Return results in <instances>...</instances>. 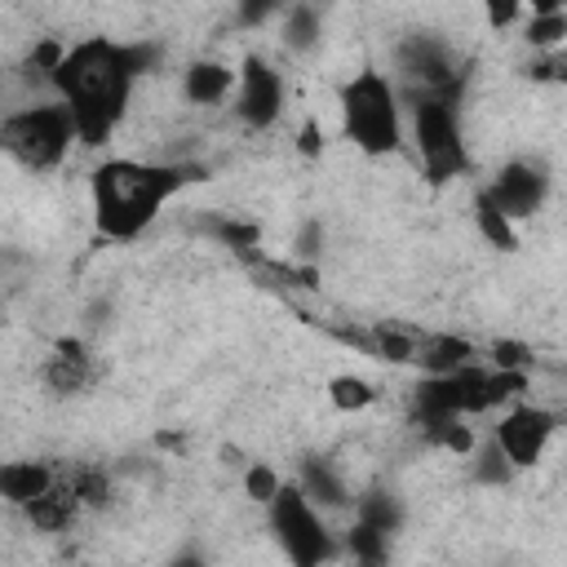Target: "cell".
Wrapping results in <instances>:
<instances>
[{
  "mask_svg": "<svg viewBox=\"0 0 567 567\" xmlns=\"http://www.w3.org/2000/svg\"><path fill=\"white\" fill-rule=\"evenodd\" d=\"M328 399L337 412H363L377 403V385L363 381V377H332L328 381Z\"/></svg>",
  "mask_w": 567,
  "mask_h": 567,
  "instance_id": "22",
  "label": "cell"
},
{
  "mask_svg": "<svg viewBox=\"0 0 567 567\" xmlns=\"http://www.w3.org/2000/svg\"><path fill=\"white\" fill-rule=\"evenodd\" d=\"M554 430H558V421H554V412H549V408L514 403V408L496 421L492 443L501 447V456H505L514 470H532V465L545 456V447H549Z\"/></svg>",
  "mask_w": 567,
  "mask_h": 567,
  "instance_id": "10",
  "label": "cell"
},
{
  "mask_svg": "<svg viewBox=\"0 0 567 567\" xmlns=\"http://www.w3.org/2000/svg\"><path fill=\"white\" fill-rule=\"evenodd\" d=\"M385 540H390L385 532H377V527H368V523H359V518H354V527H350V536H346V545H350V554H354L359 563H385V554H390Z\"/></svg>",
  "mask_w": 567,
  "mask_h": 567,
  "instance_id": "24",
  "label": "cell"
},
{
  "mask_svg": "<svg viewBox=\"0 0 567 567\" xmlns=\"http://www.w3.org/2000/svg\"><path fill=\"white\" fill-rule=\"evenodd\" d=\"M483 18H487V27L505 31L523 18V0H483Z\"/></svg>",
  "mask_w": 567,
  "mask_h": 567,
  "instance_id": "28",
  "label": "cell"
},
{
  "mask_svg": "<svg viewBox=\"0 0 567 567\" xmlns=\"http://www.w3.org/2000/svg\"><path fill=\"white\" fill-rule=\"evenodd\" d=\"M483 195H487L509 221L536 217V213L545 208V199H549V173H545L540 164H532V159H509V164L496 168V177L483 186Z\"/></svg>",
  "mask_w": 567,
  "mask_h": 567,
  "instance_id": "11",
  "label": "cell"
},
{
  "mask_svg": "<svg viewBox=\"0 0 567 567\" xmlns=\"http://www.w3.org/2000/svg\"><path fill=\"white\" fill-rule=\"evenodd\" d=\"M474 412H492L487 368L461 363L452 372H425V381L412 390V425L439 416H474Z\"/></svg>",
  "mask_w": 567,
  "mask_h": 567,
  "instance_id": "7",
  "label": "cell"
},
{
  "mask_svg": "<svg viewBox=\"0 0 567 567\" xmlns=\"http://www.w3.org/2000/svg\"><path fill=\"white\" fill-rule=\"evenodd\" d=\"M275 487H279V474H275L270 465H248V470H244V492H248V501L266 505V501L275 496Z\"/></svg>",
  "mask_w": 567,
  "mask_h": 567,
  "instance_id": "26",
  "label": "cell"
},
{
  "mask_svg": "<svg viewBox=\"0 0 567 567\" xmlns=\"http://www.w3.org/2000/svg\"><path fill=\"white\" fill-rule=\"evenodd\" d=\"M297 487H301L319 509H346V505H350V492H346L341 474H337V470H332V461H323V456L301 461Z\"/></svg>",
  "mask_w": 567,
  "mask_h": 567,
  "instance_id": "16",
  "label": "cell"
},
{
  "mask_svg": "<svg viewBox=\"0 0 567 567\" xmlns=\"http://www.w3.org/2000/svg\"><path fill=\"white\" fill-rule=\"evenodd\" d=\"M523 9H532V13H563V0H523Z\"/></svg>",
  "mask_w": 567,
  "mask_h": 567,
  "instance_id": "32",
  "label": "cell"
},
{
  "mask_svg": "<svg viewBox=\"0 0 567 567\" xmlns=\"http://www.w3.org/2000/svg\"><path fill=\"white\" fill-rule=\"evenodd\" d=\"M155 44H124L106 35L75 40L49 71L58 102L71 111L80 146H106L120 120L128 115L137 80L151 71Z\"/></svg>",
  "mask_w": 567,
  "mask_h": 567,
  "instance_id": "1",
  "label": "cell"
},
{
  "mask_svg": "<svg viewBox=\"0 0 567 567\" xmlns=\"http://www.w3.org/2000/svg\"><path fill=\"white\" fill-rule=\"evenodd\" d=\"M235 115L257 133L275 128L284 115V75L261 53H248L235 71Z\"/></svg>",
  "mask_w": 567,
  "mask_h": 567,
  "instance_id": "9",
  "label": "cell"
},
{
  "mask_svg": "<svg viewBox=\"0 0 567 567\" xmlns=\"http://www.w3.org/2000/svg\"><path fill=\"white\" fill-rule=\"evenodd\" d=\"M40 385L58 399H71V394H84L93 385V354L80 337H58L40 363Z\"/></svg>",
  "mask_w": 567,
  "mask_h": 567,
  "instance_id": "12",
  "label": "cell"
},
{
  "mask_svg": "<svg viewBox=\"0 0 567 567\" xmlns=\"http://www.w3.org/2000/svg\"><path fill=\"white\" fill-rule=\"evenodd\" d=\"M297 146H301V155H319V151H323V128H319L315 120H306V128H301Z\"/></svg>",
  "mask_w": 567,
  "mask_h": 567,
  "instance_id": "31",
  "label": "cell"
},
{
  "mask_svg": "<svg viewBox=\"0 0 567 567\" xmlns=\"http://www.w3.org/2000/svg\"><path fill=\"white\" fill-rule=\"evenodd\" d=\"M408 128L430 186H447L470 168V151L456 124V97H408Z\"/></svg>",
  "mask_w": 567,
  "mask_h": 567,
  "instance_id": "5",
  "label": "cell"
},
{
  "mask_svg": "<svg viewBox=\"0 0 567 567\" xmlns=\"http://www.w3.org/2000/svg\"><path fill=\"white\" fill-rule=\"evenodd\" d=\"M319 248H323V230H319V221H306V230L297 239V252L301 257H319Z\"/></svg>",
  "mask_w": 567,
  "mask_h": 567,
  "instance_id": "30",
  "label": "cell"
},
{
  "mask_svg": "<svg viewBox=\"0 0 567 567\" xmlns=\"http://www.w3.org/2000/svg\"><path fill=\"white\" fill-rule=\"evenodd\" d=\"M394 66H399L408 97H456L461 80H465L452 49L434 35H408L394 53Z\"/></svg>",
  "mask_w": 567,
  "mask_h": 567,
  "instance_id": "8",
  "label": "cell"
},
{
  "mask_svg": "<svg viewBox=\"0 0 567 567\" xmlns=\"http://www.w3.org/2000/svg\"><path fill=\"white\" fill-rule=\"evenodd\" d=\"M567 35V13H532V22L523 27V40L536 49V53H554Z\"/></svg>",
  "mask_w": 567,
  "mask_h": 567,
  "instance_id": "23",
  "label": "cell"
},
{
  "mask_svg": "<svg viewBox=\"0 0 567 567\" xmlns=\"http://www.w3.org/2000/svg\"><path fill=\"white\" fill-rule=\"evenodd\" d=\"M80 509H84V501L75 496V487H71L66 474H58L35 501L22 505V514H27V523H31L35 532H66V527L80 518Z\"/></svg>",
  "mask_w": 567,
  "mask_h": 567,
  "instance_id": "13",
  "label": "cell"
},
{
  "mask_svg": "<svg viewBox=\"0 0 567 567\" xmlns=\"http://www.w3.org/2000/svg\"><path fill=\"white\" fill-rule=\"evenodd\" d=\"M208 230H213L226 248H235V252H252V244H257V226H252V221H226V217H221V221H213Z\"/></svg>",
  "mask_w": 567,
  "mask_h": 567,
  "instance_id": "25",
  "label": "cell"
},
{
  "mask_svg": "<svg viewBox=\"0 0 567 567\" xmlns=\"http://www.w3.org/2000/svg\"><path fill=\"white\" fill-rule=\"evenodd\" d=\"M337 102H341V133L354 142V151L381 159L403 146V97L390 75L363 66L341 84Z\"/></svg>",
  "mask_w": 567,
  "mask_h": 567,
  "instance_id": "3",
  "label": "cell"
},
{
  "mask_svg": "<svg viewBox=\"0 0 567 567\" xmlns=\"http://www.w3.org/2000/svg\"><path fill=\"white\" fill-rule=\"evenodd\" d=\"M58 478V470L49 461H35V456H22V461H0V501L9 505H27L35 501L49 483Z\"/></svg>",
  "mask_w": 567,
  "mask_h": 567,
  "instance_id": "15",
  "label": "cell"
},
{
  "mask_svg": "<svg viewBox=\"0 0 567 567\" xmlns=\"http://www.w3.org/2000/svg\"><path fill=\"white\" fill-rule=\"evenodd\" d=\"M354 518L390 536V532H399L403 509H399V501H394V496H385V492H368V496H359V501H354Z\"/></svg>",
  "mask_w": 567,
  "mask_h": 567,
  "instance_id": "20",
  "label": "cell"
},
{
  "mask_svg": "<svg viewBox=\"0 0 567 567\" xmlns=\"http://www.w3.org/2000/svg\"><path fill=\"white\" fill-rule=\"evenodd\" d=\"M474 474H478V483H505V478L514 474V465L501 456L496 443H487V447L478 452V470H474Z\"/></svg>",
  "mask_w": 567,
  "mask_h": 567,
  "instance_id": "27",
  "label": "cell"
},
{
  "mask_svg": "<svg viewBox=\"0 0 567 567\" xmlns=\"http://www.w3.org/2000/svg\"><path fill=\"white\" fill-rule=\"evenodd\" d=\"M66 478H71L75 496L84 501V509H102L111 501V474L102 465H71Z\"/></svg>",
  "mask_w": 567,
  "mask_h": 567,
  "instance_id": "21",
  "label": "cell"
},
{
  "mask_svg": "<svg viewBox=\"0 0 567 567\" xmlns=\"http://www.w3.org/2000/svg\"><path fill=\"white\" fill-rule=\"evenodd\" d=\"M266 518H270V532L284 549V558H292L297 567H319L332 558V532L319 514V505L297 487V483H279L275 496L266 501Z\"/></svg>",
  "mask_w": 567,
  "mask_h": 567,
  "instance_id": "6",
  "label": "cell"
},
{
  "mask_svg": "<svg viewBox=\"0 0 567 567\" xmlns=\"http://www.w3.org/2000/svg\"><path fill=\"white\" fill-rule=\"evenodd\" d=\"M470 354H474V346H470L465 337L425 332V337H416V359H412V363H421L425 372H452V368L470 363Z\"/></svg>",
  "mask_w": 567,
  "mask_h": 567,
  "instance_id": "17",
  "label": "cell"
},
{
  "mask_svg": "<svg viewBox=\"0 0 567 567\" xmlns=\"http://www.w3.org/2000/svg\"><path fill=\"white\" fill-rule=\"evenodd\" d=\"M275 13H284V0H239V27H261Z\"/></svg>",
  "mask_w": 567,
  "mask_h": 567,
  "instance_id": "29",
  "label": "cell"
},
{
  "mask_svg": "<svg viewBox=\"0 0 567 567\" xmlns=\"http://www.w3.org/2000/svg\"><path fill=\"white\" fill-rule=\"evenodd\" d=\"M71 142H75V124L58 97L31 102L0 120V151L27 173H53L71 155Z\"/></svg>",
  "mask_w": 567,
  "mask_h": 567,
  "instance_id": "4",
  "label": "cell"
},
{
  "mask_svg": "<svg viewBox=\"0 0 567 567\" xmlns=\"http://www.w3.org/2000/svg\"><path fill=\"white\" fill-rule=\"evenodd\" d=\"M230 93H235V71L226 62H217V58H199V62H190L182 71V97L190 106H217Z\"/></svg>",
  "mask_w": 567,
  "mask_h": 567,
  "instance_id": "14",
  "label": "cell"
},
{
  "mask_svg": "<svg viewBox=\"0 0 567 567\" xmlns=\"http://www.w3.org/2000/svg\"><path fill=\"white\" fill-rule=\"evenodd\" d=\"M190 182H195V168L190 164L128 159V155L102 159L89 173V208H93L97 235H106L115 244L137 239L159 217V208L173 195H182Z\"/></svg>",
  "mask_w": 567,
  "mask_h": 567,
  "instance_id": "2",
  "label": "cell"
},
{
  "mask_svg": "<svg viewBox=\"0 0 567 567\" xmlns=\"http://www.w3.org/2000/svg\"><path fill=\"white\" fill-rule=\"evenodd\" d=\"M319 44V13L315 4H284V49L306 53Z\"/></svg>",
  "mask_w": 567,
  "mask_h": 567,
  "instance_id": "19",
  "label": "cell"
},
{
  "mask_svg": "<svg viewBox=\"0 0 567 567\" xmlns=\"http://www.w3.org/2000/svg\"><path fill=\"white\" fill-rule=\"evenodd\" d=\"M474 226H478V235L492 244V248H501V252H509V248H518V235H514V221L478 190L474 195Z\"/></svg>",
  "mask_w": 567,
  "mask_h": 567,
  "instance_id": "18",
  "label": "cell"
}]
</instances>
